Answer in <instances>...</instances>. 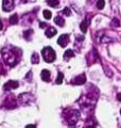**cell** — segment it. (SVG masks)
Returning <instances> with one entry per match:
<instances>
[{
    "label": "cell",
    "mask_w": 121,
    "mask_h": 128,
    "mask_svg": "<svg viewBox=\"0 0 121 128\" xmlns=\"http://www.w3.org/2000/svg\"><path fill=\"white\" fill-rule=\"evenodd\" d=\"M2 57L3 60L9 64L10 66H14L18 63V59H19V50L15 47H7L2 49Z\"/></svg>",
    "instance_id": "obj_1"
},
{
    "label": "cell",
    "mask_w": 121,
    "mask_h": 128,
    "mask_svg": "<svg viewBox=\"0 0 121 128\" xmlns=\"http://www.w3.org/2000/svg\"><path fill=\"white\" fill-rule=\"evenodd\" d=\"M65 118L68 121L69 126H74L80 118V113L76 110H69L68 112H65Z\"/></svg>",
    "instance_id": "obj_2"
},
{
    "label": "cell",
    "mask_w": 121,
    "mask_h": 128,
    "mask_svg": "<svg viewBox=\"0 0 121 128\" xmlns=\"http://www.w3.org/2000/svg\"><path fill=\"white\" fill-rule=\"evenodd\" d=\"M42 54H43V58L44 60L47 62V63H51V62H53L54 60H55V52H54V50L52 49L51 47H46V48H44L43 51H42Z\"/></svg>",
    "instance_id": "obj_3"
},
{
    "label": "cell",
    "mask_w": 121,
    "mask_h": 128,
    "mask_svg": "<svg viewBox=\"0 0 121 128\" xmlns=\"http://www.w3.org/2000/svg\"><path fill=\"white\" fill-rule=\"evenodd\" d=\"M3 105H4L5 108H7V109H13V108H16L17 107V105H16V102H15V98H14V96H9L4 102H3Z\"/></svg>",
    "instance_id": "obj_4"
},
{
    "label": "cell",
    "mask_w": 121,
    "mask_h": 128,
    "mask_svg": "<svg viewBox=\"0 0 121 128\" xmlns=\"http://www.w3.org/2000/svg\"><path fill=\"white\" fill-rule=\"evenodd\" d=\"M14 8V1L13 0H3L2 2V9L4 10L5 12L12 11Z\"/></svg>",
    "instance_id": "obj_5"
},
{
    "label": "cell",
    "mask_w": 121,
    "mask_h": 128,
    "mask_svg": "<svg viewBox=\"0 0 121 128\" xmlns=\"http://www.w3.org/2000/svg\"><path fill=\"white\" fill-rule=\"evenodd\" d=\"M68 42H69V35L68 34H62L58 40L59 45L62 46V47H65L68 44Z\"/></svg>",
    "instance_id": "obj_6"
},
{
    "label": "cell",
    "mask_w": 121,
    "mask_h": 128,
    "mask_svg": "<svg viewBox=\"0 0 121 128\" xmlns=\"http://www.w3.org/2000/svg\"><path fill=\"white\" fill-rule=\"evenodd\" d=\"M19 86V83L18 81H14V80H10L7 81L5 84H4V90L5 91H9V90H13V89H16V88Z\"/></svg>",
    "instance_id": "obj_7"
},
{
    "label": "cell",
    "mask_w": 121,
    "mask_h": 128,
    "mask_svg": "<svg viewBox=\"0 0 121 128\" xmlns=\"http://www.w3.org/2000/svg\"><path fill=\"white\" fill-rule=\"evenodd\" d=\"M86 82V76L84 75V74H82V75H80V76H78L73 81H72V83L73 84H84V83Z\"/></svg>",
    "instance_id": "obj_8"
},
{
    "label": "cell",
    "mask_w": 121,
    "mask_h": 128,
    "mask_svg": "<svg viewBox=\"0 0 121 128\" xmlns=\"http://www.w3.org/2000/svg\"><path fill=\"white\" fill-rule=\"evenodd\" d=\"M42 78L44 81H50V72L48 70H44L42 72Z\"/></svg>",
    "instance_id": "obj_9"
},
{
    "label": "cell",
    "mask_w": 121,
    "mask_h": 128,
    "mask_svg": "<svg viewBox=\"0 0 121 128\" xmlns=\"http://www.w3.org/2000/svg\"><path fill=\"white\" fill-rule=\"evenodd\" d=\"M56 29H54L53 27H50V28H48L47 31H46V35H47V38H52V36H54V35L56 34Z\"/></svg>",
    "instance_id": "obj_10"
},
{
    "label": "cell",
    "mask_w": 121,
    "mask_h": 128,
    "mask_svg": "<svg viewBox=\"0 0 121 128\" xmlns=\"http://www.w3.org/2000/svg\"><path fill=\"white\" fill-rule=\"evenodd\" d=\"M73 57H74V52H73V50H71V49L66 50V52L64 54V59L65 60H68V59L73 58Z\"/></svg>",
    "instance_id": "obj_11"
},
{
    "label": "cell",
    "mask_w": 121,
    "mask_h": 128,
    "mask_svg": "<svg viewBox=\"0 0 121 128\" xmlns=\"http://www.w3.org/2000/svg\"><path fill=\"white\" fill-rule=\"evenodd\" d=\"M54 22H55L56 25H59L60 27H63L64 25H65V20H64L62 17H60V16H56V17L54 18Z\"/></svg>",
    "instance_id": "obj_12"
},
{
    "label": "cell",
    "mask_w": 121,
    "mask_h": 128,
    "mask_svg": "<svg viewBox=\"0 0 121 128\" xmlns=\"http://www.w3.org/2000/svg\"><path fill=\"white\" fill-rule=\"evenodd\" d=\"M80 27H81V30H82V32H85L87 31V29H88V20H84V22H82V24L80 25Z\"/></svg>",
    "instance_id": "obj_13"
},
{
    "label": "cell",
    "mask_w": 121,
    "mask_h": 128,
    "mask_svg": "<svg viewBox=\"0 0 121 128\" xmlns=\"http://www.w3.org/2000/svg\"><path fill=\"white\" fill-rule=\"evenodd\" d=\"M18 22V15L17 14H14L10 17V24L11 25H16Z\"/></svg>",
    "instance_id": "obj_14"
},
{
    "label": "cell",
    "mask_w": 121,
    "mask_h": 128,
    "mask_svg": "<svg viewBox=\"0 0 121 128\" xmlns=\"http://www.w3.org/2000/svg\"><path fill=\"white\" fill-rule=\"evenodd\" d=\"M48 4H49L50 6H53V8H56L59 4H60V1L59 0H48Z\"/></svg>",
    "instance_id": "obj_15"
},
{
    "label": "cell",
    "mask_w": 121,
    "mask_h": 128,
    "mask_svg": "<svg viewBox=\"0 0 121 128\" xmlns=\"http://www.w3.org/2000/svg\"><path fill=\"white\" fill-rule=\"evenodd\" d=\"M43 15H44V17H45L46 19H50V18H51V16H52L51 12H50L49 10H44Z\"/></svg>",
    "instance_id": "obj_16"
},
{
    "label": "cell",
    "mask_w": 121,
    "mask_h": 128,
    "mask_svg": "<svg viewBox=\"0 0 121 128\" xmlns=\"http://www.w3.org/2000/svg\"><path fill=\"white\" fill-rule=\"evenodd\" d=\"M31 61L32 63H38L39 62V58H38V54H32V59H31Z\"/></svg>",
    "instance_id": "obj_17"
},
{
    "label": "cell",
    "mask_w": 121,
    "mask_h": 128,
    "mask_svg": "<svg viewBox=\"0 0 121 128\" xmlns=\"http://www.w3.org/2000/svg\"><path fill=\"white\" fill-rule=\"evenodd\" d=\"M104 6H105V2H104V0H99L98 2H97V8H98L99 10H102Z\"/></svg>",
    "instance_id": "obj_18"
},
{
    "label": "cell",
    "mask_w": 121,
    "mask_h": 128,
    "mask_svg": "<svg viewBox=\"0 0 121 128\" xmlns=\"http://www.w3.org/2000/svg\"><path fill=\"white\" fill-rule=\"evenodd\" d=\"M63 78H64L63 73H59L58 78H56V83H58V84H60V83L63 82Z\"/></svg>",
    "instance_id": "obj_19"
},
{
    "label": "cell",
    "mask_w": 121,
    "mask_h": 128,
    "mask_svg": "<svg viewBox=\"0 0 121 128\" xmlns=\"http://www.w3.org/2000/svg\"><path fill=\"white\" fill-rule=\"evenodd\" d=\"M25 38L27 40H30L31 38V34H33V30H28V31H25Z\"/></svg>",
    "instance_id": "obj_20"
},
{
    "label": "cell",
    "mask_w": 121,
    "mask_h": 128,
    "mask_svg": "<svg viewBox=\"0 0 121 128\" xmlns=\"http://www.w3.org/2000/svg\"><path fill=\"white\" fill-rule=\"evenodd\" d=\"M112 26H115V27H119L120 26V20L118 18H114L112 20Z\"/></svg>",
    "instance_id": "obj_21"
},
{
    "label": "cell",
    "mask_w": 121,
    "mask_h": 128,
    "mask_svg": "<svg viewBox=\"0 0 121 128\" xmlns=\"http://www.w3.org/2000/svg\"><path fill=\"white\" fill-rule=\"evenodd\" d=\"M64 14H65V15H67V16H69L70 14H71V12H70V10L69 9H68V8H65V9H64Z\"/></svg>",
    "instance_id": "obj_22"
},
{
    "label": "cell",
    "mask_w": 121,
    "mask_h": 128,
    "mask_svg": "<svg viewBox=\"0 0 121 128\" xmlns=\"http://www.w3.org/2000/svg\"><path fill=\"white\" fill-rule=\"evenodd\" d=\"M32 72H29V73H28V75L26 76V79H28V81H32Z\"/></svg>",
    "instance_id": "obj_23"
},
{
    "label": "cell",
    "mask_w": 121,
    "mask_h": 128,
    "mask_svg": "<svg viewBox=\"0 0 121 128\" xmlns=\"http://www.w3.org/2000/svg\"><path fill=\"white\" fill-rule=\"evenodd\" d=\"M39 26H40V28H45V27L47 26V24H46V22H40Z\"/></svg>",
    "instance_id": "obj_24"
},
{
    "label": "cell",
    "mask_w": 121,
    "mask_h": 128,
    "mask_svg": "<svg viewBox=\"0 0 121 128\" xmlns=\"http://www.w3.org/2000/svg\"><path fill=\"white\" fill-rule=\"evenodd\" d=\"M2 28H3V25H2V22H1V19H0V30H2Z\"/></svg>",
    "instance_id": "obj_25"
},
{
    "label": "cell",
    "mask_w": 121,
    "mask_h": 128,
    "mask_svg": "<svg viewBox=\"0 0 121 128\" xmlns=\"http://www.w3.org/2000/svg\"><path fill=\"white\" fill-rule=\"evenodd\" d=\"M117 98H118V100H120V102H121V93H120V94H118V96H117Z\"/></svg>",
    "instance_id": "obj_26"
},
{
    "label": "cell",
    "mask_w": 121,
    "mask_h": 128,
    "mask_svg": "<svg viewBox=\"0 0 121 128\" xmlns=\"http://www.w3.org/2000/svg\"><path fill=\"white\" fill-rule=\"evenodd\" d=\"M120 114H121V110H120Z\"/></svg>",
    "instance_id": "obj_27"
}]
</instances>
